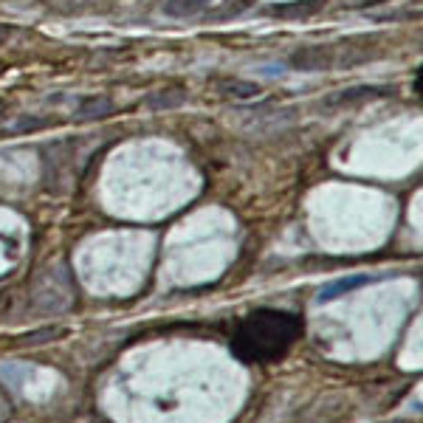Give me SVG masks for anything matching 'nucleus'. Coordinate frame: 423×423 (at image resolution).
I'll list each match as a JSON object with an SVG mask.
<instances>
[{"mask_svg": "<svg viewBox=\"0 0 423 423\" xmlns=\"http://www.w3.org/2000/svg\"><path fill=\"white\" fill-rule=\"evenodd\" d=\"M302 333L305 322L300 313L282 308H257L237 319L229 350L245 364H274L291 353Z\"/></svg>", "mask_w": 423, "mask_h": 423, "instance_id": "obj_1", "label": "nucleus"}, {"mask_svg": "<svg viewBox=\"0 0 423 423\" xmlns=\"http://www.w3.org/2000/svg\"><path fill=\"white\" fill-rule=\"evenodd\" d=\"M288 62L296 71H327L333 65V51L327 46H305V49H296L288 57Z\"/></svg>", "mask_w": 423, "mask_h": 423, "instance_id": "obj_2", "label": "nucleus"}, {"mask_svg": "<svg viewBox=\"0 0 423 423\" xmlns=\"http://www.w3.org/2000/svg\"><path fill=\"white\" fill-rule=\"evenodd\" d=\"M392 94V88H375V85H356V88H345V91H336L325 99L327 107L333 105H356V102H370L378 96H387Z\"/></svg>", "mask_w": 423, "mask_h": 423, "instance_id": "obj_3", "label": "nucleus"}, {"mask_svg": "<svg viewBox=\"0 0 423 423\" xmlns=\"http://www.w3.org/2000/svg\"><path fill=\"white\" fill-rule=\"evenodd\" d=\"M372 282V277H367V274H353V277H342V279H333V282H327L319 293H316V302L322 305V302H333V300H338V296H345V293H350V291H356V288H361V285H370Z\"/></svg>", "mask_w": 423, "mask_h": 423, "instance_id": "obj_4", "label": "nucleus"}, {"mask_svg": "<svg viewBox=\"0 0 423 423\" xmlns=\"http://www.w3.org/2000/svg\"><path fill=\"white\" fill-rule=\"evenodd\" d=\"M141 105L147 110H155V113H164V110H175L181 105H187V91L181 88H161V91H153L141 99Z\"/></svg>", "mask_w": 423, "mask_h": 423, "instance_id": "obj_5", "label": "nucleus"}, {"mask_svg": "<svg viewBox=\"0 0 423 423\" xmlns=\"http://www.w3.org/2000/svg\"><path fill=\"white\" fill-rule=\"evenodd\" d=\"M113 102L107 96H88L82 99L79 107H76V119L79 121H96V119H107L113 113Z\"/></svg>", "mask_w": 423, "mask_h": 423, "instance_id": "obj_6", "label": "nucleus"}, {"mask_svg": "<svg viewBox=\"0 0 423 423\" xmlns=\"http://www.w3.org/2000/svg\"><path fill=\"white\" fill-rule=\"evenodd\" d=\"M206 6H209V0H164L161 12H164L166 17H178V20H184V17L200 15Z\"/></svg>", "mask_w": 423, "mask_h": 423, "instance_id": "obj_7", "label": "nucleus"}, {"mask_svg": "<svg viewBox=\"0 0 423 423\" xmlns=\"http://www.w3.org/2000/svg\"><path fill=\"white\" fill-rule=\"evenodd\" d=\"M221 88H223V94H229V96H234V99H257L260 91H263L257 82H243V79L223 82Z\"/></svg>", "mask_w": 423, "mask_h": 423, "instance_id": "obj_8", "label": "nucleus"}, {"mask_svg": "<svg viewBox=\"0 0 423 423\" xmlns=\"http://www.w3.org/2000/svg\"><path fill=\"white\" fill-rule=\"evenodd\" d=\"M316 6H319L316 0H302V3H291V6H271L268 12L277 15V17H288V15H308V12H313Z\"/></svg>", "mask_w": 423, "mask_h": 423, "instance_id": "obj_9", "label": "nucleus"}, {"mask_svg": "<svg viewBox=\"0 0 423 423\" xmlns=\"http://www.w3.org/2000/svg\"><path fill=\"white\" fill-rule=\"evenodd\" d=\"M46 124H49V119H37V116H23V119H17L15 130H37V127H46Z\"/></svg>", "mask_w": 423, "mask_h": 423, "instance_id": "obj_10", "label": "nucleus"}, {"mask_svg": "<svg viewBox=\"0 0 423 423\" xmlns=\"http://www.w3.org/2000/svg\"><path fill=\"white\" fill-rule=\"evenodd\" d=\"M9 34H12V28H9V26H0V40H6Z\"/></svg>", "mask_w": 423, "mask_h": 423, "instance_id": "obj_11", "label": "nucleus"}]
</instances>
